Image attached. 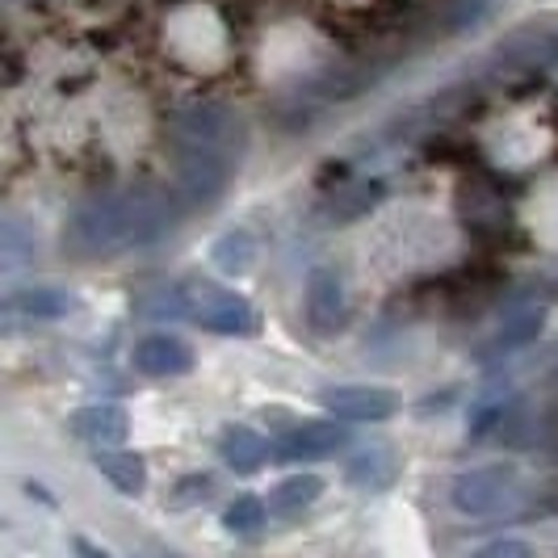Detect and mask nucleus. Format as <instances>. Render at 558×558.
Returning a JSON list of instances; mask_svg holds the SVG:
<instances>
[{"label":"nucleus","instance_id":"obj_1","mask_svg":"<svg viewBox=\"0 0 558 558\" xmlns=\"http://www.w3.org/2000/svg\"><path fill=\"white\" fill-rule=\"evenodd\" d=\"M181 219V202L165 190H110L81 202L63 227V248L72 256H122L160 244Z\"/></svg>","mask_w":558,"mask_h":558},{"label":"nucleus","instance_id":"obj_2","mask_svg":"<svg viewBox=\"0 0 558 558\" xmlns=\"http://www.w3.org/2000/svg\"><path fill=\"white\" fill-rule=\"evenodd\" d=\"M168 303H151V315H185L202 328L219 336H252L256 332V311L248 299L231 294V290H215V286H185L165 294Z\"/></svg>","mask_w":558,"mask_h":558},{"label":"nucleus","instance_id":"obj_3","mask_svg":"<svg viewBox=\"0 0 558 558\" xmlns=\"http://www.w3.org/2000/svg\"><path fill=\"white\" fill-rule=\"evenodd\" d=\"M172 135H177V147H206V151H219V156H231L240 160L244 151V118L235 110H227L219 101H197V106H185V110L172 118Z\"/></svg>","mask_w":558,"mask_h":558},{"label":"nucleus","instance_id":"obj_4","mask_svg":"<svg viewBox=\"0 0 558 558\" xmlns=\"http://www.w3.org/2000/svg\"><path fill=\"white\" fill-rule=\"evenodd\" d=\"M512 492H517V466L496 462V466H475V471H462L453 478L449 504L462 517H492L512 500Z\"/></svg>","mask_w":558,"mask_h":558},{"label":"nucleus","instance_id":"obj_5","mask_svg":"<svg viewBox=\"0 0 558 558\" xmlns=\"http://www.w3.org/2000/svg\"><path fill=\"white\" fill-rule=\"evenodd\" d=\"M231 156L206 151V147H177V194L190 202H215L231 181Z\"/></svg>","mask_w":558,"mask_h":558},{"label":"nucleus","instance_id":"obj_6","mask_svg":"<svg viewBox=\"0 0 558 558\" xmlns=\"http://www.w3.org/2000/svg\"><path fill=\"white\" fill-rule=\"evenodd\" d=\"M319 403L340 420H357V424H378L399 412V395L391 387H365V383H344L328 387L319 395Z\"/></svg>","mask_w":558,"mask_h":558},{"label":"nucleus","instance_id":"obj_7","mask_svg":"<svg viewBox=\"0 0 558 558\" xmlns=\"http://www.w3.org/2000/svg\"><path fill=\"white\" fill-rule=\"evenodd\" d=\"M307 319L319 336H336L349 319V299H344V278L332 265L311 269L307 278Z\"/></svg>","mask_w":558,"mask_h":558},{"label":"nucleus","instance_id":"obj_8","mask_svg":"<svg viewBox=\"0 0 558 558\" xmlns=\"http://www.w3.org/2000/svg\"><path fill=\"white\" fill-rule=\"evenodd\" d=\"M131 365L140 369L143 378H181L194 369V349L181 340V336L151 332L135 340L131 349Z\"/></svg>","mask_w":558,"mask_h":558},{"label":"nucleus","instance_id":"obj_9","mask_svg":"<svg viewBox=\"0 0 558 558\" xmlns=\"http://www.w3.org/2000/svg\"><path fill=\"white\" fill-rule=\"evenodd\" d=\"M344 446H349V433L332 420H303L281 437V453L290 462H319V458H332L336 449Z\"/></svg>","mask_w":558,"mask_h":558},{"label":"nucleus","instance_id":"obj_10","mask_svg":"<svg viewBox=\"0 0 558 558\" xmlns=\"http://www.w3.org/2000/svg\"><path fill=\"white\" fill-rule=\"evenodd\" d=\"M68 428L97 449H113L131 437V416L118 408V403H93V408H81L76 416L68 420Z\"/></svg>","mask_w":558,"mask_h":558},{"label":"nucleus","instance_id":"obj_11","mask_svg":"<svg viewBox=\"0 0 558 558\" xmlns=\"http://www.w3.org/2000/svg\"><path fill=\"white\" fill-rule=\"evenodd\" d=\"M219 458L235 475H256L265 466V458H269V446L248 424H227L223 437H219Z\"/></svg>","mask_w":558,"mask_h":558},{"label":"nucleus","instance_id":"obj_12","mask_svg":"<svg viewBox=\"0 0 558 558\" xmlns=\"http://www.w3.org/2000/svg\"><path fill=\"white\" fill-rule=\"evenodd\" d=\"M81 307L76 294L56 290V286H26V290H13L9 294V311L26 315V319H63Z\"/></svg>","mask_w":558,"mask_h":558},{"label":"nucleus","instance_id":"obj_13","mask_svg":"<svg viewBox=\"0 0 558 558\" xmlns=\"http://www.w3.org/2000/svg\"><path fill=\"white\" fill-rule=\"evenodd\" d=\"M93 466L110 478L122 496H143L147 492V466L140 453H122V449H97Z\"/></svg>","mask_w":558,"mask_h":558},{"label":"nucleus","instance_id":"obj_14","mask_svg":"<svg viewBox=\"0 0 558 558\" xmlns=\"http://www.w3.org/2000/svg\"><path fill=\"white\" fill-rule=\"evenodd\" d=\"M500 56L512 59L517 68H555L558 34H550V29H525V34H517V38L504 43Z\"/></svg>","mask_w":558,"mask_h":558},{"label":"nucleus","instance_id":"obj_15","mask_svg":"<svg viewBox=\"0 0 558 558\" xmlns=\"http://www.w3.org/2000/svg\"><path fill=\"white\" fill-rule=\"evenodd\" d=\"M319 496H324V478L307 471V475L281 478L278 487L269 492V508H274L278 517H294V512H307Z\"/></svg>","mask_w":558,"mask_h":558},{"label":"nucleus","instance_id":"obj_16","mask_svg":"<svg viewBox=\"0 0 558 558\" xmlns=\"http://www.w3.org/2000/svg\"><path fill=\"white\" fill-rule=\"evenodd\" d=\"M210 265L219 269V274H248L252 265H256V235L252 231H227L215 240V248H210Z\"/></svg>","mask_w":558,"mask_h":558},{"label":"nucleus","instance_id":"obj_17","mask_svg":"<svg viewBox=\"0 0 558 558\" xmlns=\"http://www.w3.org/2000/svg\"><path fill=\"white\" fill-rule=\"evenodd\" d=\"M395 475V458L391 449H365V453H357L353 462H349V483L353 487H387Z\"/></svg>","mask_w":558,"mask_h":558},{"label":"nucleus","instance_id":"obj_18","mask_svg":"<svg viewBox=\"0 0 558 558\" xmlns=\"http://www.w3.org/2000/svg\"><path fill=\"white\" fill-rule=\"evenodd\" d=\"M265 521H269V508L256 496H235L223 512L227 533H235V537H256V533L265 530Z\"/></svg>","mask_w":558,"mask_h":558},{"label":"nucleus","instance_id":"obj_19","mask_svg":"<svg viewBox=\"0 0 558 558\" xmlns=\"http://www.w3.org/2000/svg\"><path fill=\"white\" fill-rule=\"evenodd\" d=\"M34 231L17 223V219H4V231H0V260H4V269H22L29 256H34Z\"/></svg>","mask_w":558,"mask_h":558},{"label":"nucleus","instance_id":"obj_20","mask_svg":"<svg viewBox=\"0 0 558 558\" xmlns=\"http://www.w3.org/2000/svg\"><path fill=\"white\" fill-rule=\"evenodd\" d=\"M542 324H546V311H525L521 319H512L500 336H496V344L487 349V353H512V349H521V344H530L533 336L542 332Z\"/></svg>","mask_w":558,"mask_h":558},{"label":"nucleus","instance_id":"obj_21","mask_svg":"<svg viewBox=\"0 0 558 558\" xmlns=\"http://www.w3.org/2000/svg\"><path fill=\"white\" fill-rule=\"evenodd\" d=\"M475 558H533V546L521 542V537H496V542H487Z\"/></svg>","mask_w":558,"mask_h":558}]
</instances>
